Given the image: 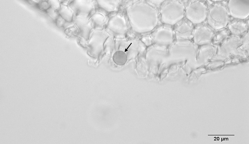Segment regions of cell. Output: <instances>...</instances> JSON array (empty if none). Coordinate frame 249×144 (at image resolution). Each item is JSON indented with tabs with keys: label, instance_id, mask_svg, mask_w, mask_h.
<instances>
[{
	"label": "cell",
	"instance_id": "11",
	"mask_svg": "<svg viewBox=\"0 0 249 144\" xmlns=\"http://www.w3.org/2000/svg\"><path fill=\"white\" fill-rule=\"evenodd\" d=\"M48 2L51 7L55 10L59 9L60 6L59 2L58 0H49Z\"/></svg>",
	"mask_w": 249,
	"mask_h": 144
},
{
	"label": "cell",
	"instance_id": "13",
	"mask_svg": "<svg viewBox=\"0 0 249 144\" xmlns=\"http://www.w3.org/2000/svg\"><path fill=\"white\" fill-rule=\"evenodd\" d=\"M66 20L59 15L56 19V24L57 26L61 27L63 26Z\"/></svg>",
	"mask_w": 249,
	"mask_h": 144
},
{
	"label": "cell",
	"instance_id": "6",
	"mask_svg": "<svg viewBox=\"0 0 249 144\" xmlns=\"http://www.w3.org/2000/svg\"><path fill=\"white\" fill-rule=\"evenodd\" d=\"M69 7L76 16L88 17L92 10L93 5L91 0H73Z\"/></svg>",
	"mask_w": 249,
	"mask_h": 144
},
{
	"label": "cell",
	"instance_id": "4",
	"mask_svg": "<svg viewBox=\"0 0 249 144\" xmlns=\"http://www.w3.org/2000/svg\"><path fill=\"white\" fill-rule=\"evenodd\" d=\"M204 7L203 3L199 1L187 0L185 17L194 25L201 23L204 18Z\"/></svg>",
	"mask_w": 249,
	"mask_h": 144
},
{
	"label": "cell",
	"instance_id": "3",
	"mask_svg": "<svg viewBox=\"0 0 249 144\" xmlns=\"http://www.w3.org/2000/svg\"><path fill=\"white\" fill-rule=\"evenodd\" d=\"M156 28L152 35L155 44L168 47L176 40L173 26L160 23Z\"/></svg>",
	"mask_w": 249,
	"mask_h": 144
},
{
	"label": "cell",
	"instance_id": "7",
	"mask_svg": "<svg viewBox=\"0 0 249 144\" xmlns=\"http://www.w3.org/2000/svg\"><path fill=\"white\" fill-rule=\"evenodd\" d=\"M74 22L82 36L86 40H88L92 26L88 17L81 15L76 16Z\"/></svg>",
	"mask_w": 249,
	"mask_h": 144
},
{
	"label": "cell",
	"instance_id": "15",
	"mask_svg": "<svg viewBox=\"0 0 249 144\" xmlns=\"http://www.w3.org/2000/svg\"><path fill=\"white\" fill-rule=\"evenodd\" d=\"M33 1L36 3H39L40 2V0H32Z\"/></svg>",
	"mask_w": 249,
	"mask_h": 144
},
{
	"label": "cell",
	"instance_id": "1",
	"mask_svg": "<svg viewBox=\"0 0 249 144\" xmlns=\"http://www.w3.org/2000/svg\"><path fill=\"white\" fill-rule=\"evenodd\" d=\"M187 0H165L159 10L160 23L173 26L185 17Z\"/></svg>",
	"mask_w": 249,
	"mask_h": 144
},
{
	"label": "cell",
	"instance_id": "12",
	"mask_svg": "<svg viewBox=\"0 0 249 144\" xmlns=\"http://www.w3.org/2000/svg\"><path fill=\"white\" fill-rule=\"evenodd\" d=\"M38 5L41 9L44 10H47L51 7L48 1H40Z\"/></svg>",
	"mask_w": 249,
	"mask_h": 144
},
{
	"label": "cell",
	"instance_id": "8",
	"mask_svg": "<svg viewBox=\"0 0 249 144\" xmlns=\"http://www.w3.org/2000/svg\"><path fill=\"white\" fill-rule=\"evenodd\" d=\"M58 13L66 21L72 22L73 13L72 11L66 6L61 4L58 11Z\"/></svg>",
	"mask_w": 249,
	"mask_h": 144
},
{
	"label": "cell",
	"instance_id": "10",
	"mask_svg": "<svg viewBox=\"0 0 249 144\" xmlns=\"http://www.w3.org/2000/svg\"><path fill=\"white\" fill-rule=\"evenodd\" d=\"M46 11L48 16L54 20H56L59 15L58 12L51 7L48 9Z\"/></svg>",
	"mask_w": 249,
	"mask_h": 144
},
{
	"label": "cell",
	"instance_id": "9",
	"mask_svg": "<svg viewBox=\"0 0 249 144\" xmlns=\"http://www.w3.org/2000/svg\"><path fill=\"white\" fill-rule=\"evenodd\" d=\"M113 59L114 62L118 65H122L124 64L127 60L126 54L122 51H118L114 54Z\"/></svg>",
	"mask_w": 249,
	"mask_h": 144
},
{
	"label": "cell",
	"instance_id": "14",
	"mask_svg": "<svg viewBox=\"0 0 249 144\" xmlns=\"http://www.w3.org/2000/svg\"><path fill=\"white\" fill-rule=\"evenodd\" d=\"M74 24V23L72 22H68L66 21L64 24L63 26L64 28H65L72 26Z\"/></svg>",
	"mask_w": 249,
	"mask_h": 144
},
{
	"label": "cell",
	"instance_id": "5",
	"mask_svg": "<svg viewBox=\"0 0 249 144\" xmlns=\"http://www.w3.org/2000/svg\"><path fill=\"white\" fill-rule=\"evenodd\" d=\"M195 25L185 17L173 26L176 40H191Z\"/></svg>",
	"mask_w": 249,
	"mask_h": 144
},
{
	"label": "cell",
	"instance_id": "2",
	"mask_svg": "<svg viewBox=\"0 0 249 144\" xmlns=\"http://www.w3.org/2000/svg\"><path fill=\"white\" fill-rule=\"evenodd\" d=\"M196 45L191 40H175L168 47L167 60H186L195 52Z\"/></svg>",
	"mask_w": 249,
	"mask_h": 144
}]
</instances>
